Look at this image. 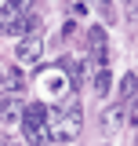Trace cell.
Instances as JSON below:
<instances>
[{
	"mask_svg": "<svg viewBox=\"0 0 138 146\" xmlns=\"http://www.w3.org/2000/svg\"><path fill=\"white\" fill-rule=\"evenodd\" d=\"M47 128H51V139H62V143L76 139V135L84 131V106H80L73 95L58 99V102L47 110Z\"/></svg>",
	"mask_w": 138,
	"mask_h": 146,
	"instance_id": "obj_1",
	"label": "cell"
},
{
	"mask_svg": "<svg viewBox=\"0 0 138 146\" xmlns=\"http://www.w3.org/2000/svg\"><path fill=\"white\" fill-rule=\"evenodd\" d=\"M22 131H26V143L29 146H51V128H47V110L33 102V106L22 110Z\"/></svg>",
	"mask_w": 138,
	"mask_h": 146,
	"instance_id": "obj_2",
	"label": "cell"
},
{
	"mask_svg": "<svg viewBox=\"0 0 138 146\" xmlns=\"http://www.w3.org/2000/svg\"><path fill=\"white\" fill-rule=\"evenodd\" d=\"M36 95L40 99H51V102L66 99L69 95V73L62 66H47V70L36 77Z\"/></svg>",
	"mask_w": 138,
	"mask_h": 146,
	"instance_id": "obj_3",
	"label": "cell"
},
{
	"mask_svg": "<svg viewBox=\"0 0 138 146\" xmlns=\"http://www.w3.org/2000/svg\"><path fill=\"white\" fill-rule=\"evenodd\" d=\"M40 55H44V36H40V29L22 33V40H18V48H15V58L22 62V66H33Z\"/></svg>",
	"mask_w": 138,
	"mask_h": 146,
	"instance_id": "obj_4",
	"label": "cell"
},
{
	"mask_svg": "<svg viewBox=\"0 0 138 146\" xmlns=\"http://www.w3.org/2000/svg\"><path fill=\"white\" fill-rule=\"evenodd\" d=\"M0 33H26V22H22V7H15V4H7L4 0V7H0Z\"/></svg>",
	"mask_w": 138,
	"mask_h": 146,
	"instance_id": "obj_5",
	"label": "cell"
},
{
	"mask_svg": "<svg viewBox=\"0 0 138 146\" xmlns=\"http://www.w3.org/2000/svg\"><path fill=\"white\" fill-rule=\"evenodd\" d=\"M22 110H26L22 95H7V91H0V121H4V124H18V121H22Z\"/></svg>",
	"mask_w": 138,
	"mask_h": 146,
	"instance_id": "obj_6",
	"label": "cell"
},
{
	"mask_svg": "<svg viewBox=\"0 0 138 146\" xmlns=\"http://www.w3.org/2000/svg\"><path fill=\"white\" fill-rule=\"evenodd\" d=\"M0 88L7 91V95H22V88H26V77L15 70H7V66H0Z\"/></svg>",
	"mask_w": 138,
	"mask_h": 146,
	"instance_id": "obj_7",
	"label": "cell"
},
{
	"mask_svg": "<svg viewBox=\"0 0 138 146\" xmlns=\"http://www.w3.org/2000/svg\"><path fill=\"white\" fill-rule=\"evenodd\" d=\"M91 77H95V84H91L95 99H105V95H109V88H113V70H109V66H98Z\"/></svg>",
	"mask_w": 138,
	"mask_h": 146,
	"instance_id": "obj_8",
	"label": "cell"
},
{
	"mask_svg": "<svg viewBox=\"0 0 138 146\" xmlns=\"http://www.w3.org/2000/svg\"><path fill=\"white\" fill-rule=\"evenodd\" d=\"M127 121V110H124V102H116V106H109L102 113V124H105V131H116V128Z\"/></svg>",
	"mask_w": 138,
	"mask_h": 146,
	"instance_id": "obj_9",
	"label": "cell"
},
{
	"mask_svg": "<svg viewBox=\"0 0 138 146\" xmlns=\"http://www.w3.org/2000/svg\"><path fill=\"white\" fill-rule=\"evenodd\" d=\"M135 91H138V77H135V73H127V77H124V84H120V102L135 99Z\"/></svg>",
	"mask_w": 138,
	"mask_h": 146,
	"instance_id": "obj_10",
	"label": "cell"
},
{
	"mask_svg": "<svg viewBox=\"0 0 138 146\" xmlns=\"http://www.w3.org/2000/svg\"><path fill=\"white\" fill-rule=\"evenodd\" d=\"M87 40H91V51H95V55H98V58H102V51H105V44H102V40H105V33H102V29H98V26H95V29H91V36H87Z\"/></svg>",
	"mask_w": 138,
	"mask_h": 146,
	"instance_id": "obj_11",
	"label": "cell"
},
{
	"mask_svg": "<svg viewBox=\"0 0 138 146\" xmlns=\"http://www.w3.org/2000/svg\"><path fill=\"white\" fill-rule=\"evenodd\" d=\"M0 146H22L18 139H11V135H0Z\"/></svg>",
	"mask_w": 138,
	"mask_h": 146,
	"instance_id": "obj_12",
	"label": "cell"
},
{
	"mask_svg": "<svg viewBox=\"0 0 138 146\" xmlns=\"http://www.w3.org/2000/svg\"><path fill=\"white\" fill-rule=\"evenodd\" d=\"M131 102V121H138V99H127Z\"/></svg>",
	"mask_w": 138,
	"mask_h": 146,
	"instance_id": "obj_13",
	"label": "cell"
}]
</instances>
